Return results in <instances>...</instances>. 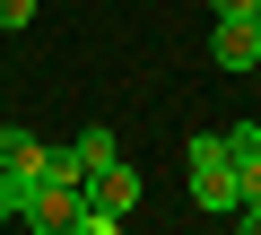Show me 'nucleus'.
Instances as JSON below:
<instances>
[{
	"label": "nucleus",
	"instance_id": "obj_3",
	"mask_svg": "<svg viewBox=\"0 0 261 235\" xmlns=\"http://www.w3.org/2000/svg\"><path fill=\"white\" fill-rule=\"evenodd\" d=\"M27 183H44V140L35 131H18V122H0V192H27Z\"/></svg>",
	"mask_w": 261,
	"mask_h": 235
},
{
	"label": "nucleus",
	"instance_id": "obj_4",
	"mask_svg": "<svg viewBox=\"0 0 261 235\" xmlns=\"http://www.w3.org/2000/svg\"><path fill=\"white\" fill-rule=\"evenodd\" d=\"M209 61H218V70H261V18H218Z\"/></svg>",
	"mask_w": 261,
	"mask_h": 235
},
{
	"label": "nucleus",
	"instance_id": "obj_14",
	"mask_svg": "<svg viewBox=\"0 0 261 235\" xmlns=\"http://www.w3.org/2000/svg\"><path fill=\"white\" fill-rule=\"evenodd\" d=\"M0 44H9V35H0Z\"/></svg>",
	"mask_w": 261,
	"mask_h": 235
},
{
	"label": "nucleus",
	"instance_id": "obj_9",
	"mask_svg": "<svg viewBox=\"0 0 261 235\" xmlns=\"http://www.w3.org/2000/svg\"><path fill=\"white\" fill-rule=\"evenodd\" d=\"M226 148L235 157H261V122H226Z\"/></svg>",
	"mask_w": 261,
	"mask_h": 235
},
{
	"label": "nucleus",
	"instance_id": "obj_7",
	"mask_svg": "<svg viewBox=\"0 0 261 235\" xmlns=\"http://www.w3.org/2000/svg\"><path fill=\"white\" fill-rule=\"evenodd\" d=\"M113 226H122V209H96V200H79V226H70V235H113Z\"/></svg>",
	"mask_w": 261,
	"mask_h": 235
},
{
	"label": "nucleus",
	"instance_id": "obj_5",
	"mask_svg": "<svg viewBox=\"0 0 261 235\" xmlns=\"http://www.w3.org/2000/svg\"><path fill=\"white\" fill-rule=\"evenodd\" d=\"M87 200L130 218V209H140V166H122V157H113V166H96V174H87Z\"/></svg>",
	"mask_w": 261,
	"mask_h": 235
},
{
	"label": "nucleus",
	"instance_id": "obj_8",
	"mask_svg": "<svg viewBox=\"0 0 261 235\" xmlns=\"http://www.w3.org/2000/svg\"><path fill=\"white\" fill-rule=\"evenodd\" d=\"M261 200V157H235V209Z\"/></svg>",
	"mask_w": 261,
	"mask_h": 235
},
{
	"label": "nucleus",
	"instance_id": "obj_6",
	"mask_svg": "<svg viewBox=\"0 0 261 235\" xmlns=\"http://www.w3.org/2000/svg\"><path fill=\"white\" fill-rule=\"evenodd\" d=\"M70 157H79V183H87V174H96V166H113V157H122V140H113V131H105V122H87V131H79V140H70Z\"/></svg>",
	"mask_w": 261,
	"mask_h": 235
},
{
	"label": "nucleus",
	"instance_id": "obj_12",
	"mask_svg": "<svg viewBox=\"0 0 261 235\" xmlns=\"http://www.w3.org/2000/svg\"><path fill=\"white\" fill-rule=\"evenodd\" d=\"M235 226H244V235H261V200H252V209H235Z\"/></svg>",
	"mask_w": 261,
	"mask_h": 235
},
{
	"label": "nucleus",
	"instance_id": "obj_11",
	"mask_svg": "<svg viewBox=\"0 0 261 235\" xmlns=\"http://www.w3.org/2000/svg\"><path fill=\"white\" fill-rule=\"evenodd\" d=\"M218 18H261V0H209Z\"/></svg>",
	"mask_w": 261,
	"mask_h": 235
},
{
	"label": "nucleus",
	"instance_id": "obj_2",
	"mask_svg": "<svg viewBox=\"0 0 261 235\" xmlns=\"http://www.w3.org/2000/svg\"><path fill=\"white\" fill-rule=\"evenodd\" d=\"M79 200H87L79 183H53V174H44V183H27V192L9 200V218H18L27 235H70V226H79Z\"/></svg>",
	"mask_w": 261,
	"mask_h": 235
},
{
	"label": "nucleus",
	"instance_id": "obj_13",
	"mask_svg": "<svg viewBox=\"0 0 261 235\" xmlns=\"http://www.w3.org/2000/svg\"><path fill=\"white\" fill-rule=\"evenodd\" d=\"M0 226H18V218H9V192H0Z\"/></svg>",
	"mask_w": 261,
	"mask_h": 235
},
{
	"label": "nucleus",
	"instance_id": "obj_10",
	"mask_svg": "<svg viewBox=\"0 0 261 235\" xmlns=\"http://www.w3.org/2000/svg\"><path fill=\"white\" fill-rule=\"evenodd\" d=\"M18 27H35V0H0V35H18Z\"/></svg>",
	"mask_w": 261,
	"mask_h": 235
},
{
	"label": "nucleus",
	"instance_id": "obj_1",
	"mask_svg": "<svg viewBox=\"0 0 261 235\" xmlns=\"http://www.w3.org/2000/svg\"><path fill=\"white\" fill-rule=\"evenodd\" d=\"M183 174H192V209L235 218V148H226V131H200L183 148Z\"/></svg>",
	"mask_w": 261,
	"mask_h": 235
}]
</instances>
